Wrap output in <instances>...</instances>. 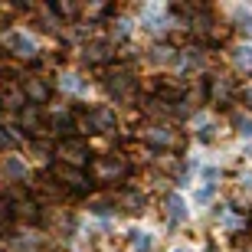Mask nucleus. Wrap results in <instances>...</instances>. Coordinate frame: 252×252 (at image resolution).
Listing matches in <instances>:
<instances>
[{
    "mask_svg": "<svg viewBox=\"0 0 252 252\" xmlns=\"http://www.w3.org/2000/svg\"><path fill=\"white\" fill-rule=\"evenodd\" d=\"M56 151H59V158H65L69 167H79V170H82L85 164H89V158H92V154H89V144H85L82 138H63Z\"/></svg>",
    "mask_w": 252,
    "mask_h": 252,
    "instance_id": "obj_1",
    "label": "nucleus"
},
{
    "mask_svg": "<svg viewBox=\"0 0 252 252\" xmlns=\"http://www.w3.org/2000/svg\"><path fill=\"white\" fill-rule=\"evenodd\" d=\"M92 167H95V177L98 180H115V177H125L128 174V164L122 158H98Z\"/></svg>",
    "mask_w": 252,
    "mask_h": 252,
    "instance_id": "obj_2",
    "label": "nucleus"
},
{
    "mask_svg": "<svg viewBox=\"0 0 252 252\" xmlns=\"http://www.w3.org/2000/svg\"><path fill=\"white\" fill-rule=\"evenodd\" d=\"M3 46H7V53H13V56H20V59H33L36 56L33 39L23 36V33H7V36H3Z\"/></svg>",
    "mask_w": 252,
    "mask_h": 252,
    "instance_id": "obj_3",
    "label": "nucleus"
},
{
    "mask_svg": "<svg viewBox=\"0 0 252 252\" xmlns=\"http://www.w3.org/2000/svg\"><path fill=\"white\" fill-rule=\"evenodd\" d=\"M56 180H59V184H69L72 190H85V184H89L82 170H79V167H69V164L56 167Z\"/></svg>",
    "mask_w": 252,
    "mask_h": 252,
    "instance_id": "obj_4",
    "label": "nucleus"
},
{
    "mask_svg": "<svg viewBox=\"0 0 252 252\" xmlns=\"http://www.w3.org/2000/svg\"><path fill=\"white\" fill-rule=\"evenodd\" d=\"M108 59H112V46H108L105 39H95V43H89V46H85V63H89V65L108 63Z\"/></svg>",
    "mask_w": 252,
    "mask_h": 252,
    "instance_id": "obj_5",
    "label": "nucleus"
},
{
    "mask_svg": "<svg viewBox=\"0 0 252 252\" xmlns=\"http://www.w3.org/2000/svg\"><path fill=\"white\" fill-rule=\"evenodd\" d=\"M89 131H115V112L112 108H95L89 115Z\"/></svg>",
    "mask_w": 252,
    "mask_h": 252,
    "instance_id": "obj_6",
    "label": "nucleus"
},
{
    "mask_svg": "<svg viewBox=\"0 0 252 252\" xmlns=\"http://www.w3.org/2000/svg\"><path fill=\"white\" fill-rule=\"evenodd\" d=\"M23 92H27V98L33 105H43L49 98V85L43 82V79H36V75H33V79H27V82H23Z\"/></svg>",
    "mask_w": 252,
    "mask_h": 252,
    "instance_id": "obj_7",
    "label": "nucleus"
},
{
    "mask_svg": "<svg viewBox=\"0 0 252 252\" xmlns=\"http://www.w3.org/2000/svg\"><path fill=\"white\" fill-rule=\"evenodd\" d=\"M144 138L151 141V144H158V148H170V144H177V134H174V131L170 128H148L144 131Z\"/></svg>",
    "mask_w": 252,
    "mask_h": 252,
    "instance_id": "obj_8",
    "label": "nucleus"
},
{
    "mask_svg": "<svg viewBox=\"0 0 252 252\" xmlns=\"http://www.w3.org/2000/svg\"><path fill=\"white\" fill-rule=\"evenodd\" d=\"M167 216H170V223H180V220L187 216V206H184V200H180L177 193L167 196Z\"/></svg>",
    "mask_w": 252,
    "mask_h": 252,
    "instance_id": "obj_9",
    "label": "nucleus"
},
{
    "mask_svg": "<svg viewBox=\"0 0 252 252\" xmlns=\"http://www.w3.org/2000/svg\"><path fill=\"white\" fill-rule=\"evenodd\" d=\"M20 125L27 131H36L39 128V112H36V105H27L23 112H20Z\"/></svg>",
    "mask_w": 252,
    "mask_h": 252,
    "instance_id": "obj_10",
    "label": "nucleus"
},
{
    "mask_svg": "<svg viewBox=\"0 0 252 252\" xmlns=\"http://www.w3.org/2000/svg\"><path fill=\"white\" fill-rule=\"evenodd\" d=\"M128 249H131V252H151V236H148V233H138V229H134V233H131Z\"/></svg>",
    "mask_w": 252,
    "mask_h": 252,
    "instance_id": "obj_11",
    "label": "nucleus"
},
{
    "mask_svg": "<svg viewBox=\"0 0 252 252\" xmlns=\"http://www.w3.org/2000/svg\"><path fill=\"white\" fill-rule=\"evenodd\" d=\"M112 92H118V95H128L131 92V75L128 72H118V75H112Z\"/></svg>",
    "mask_w": 252,
    "mask_h": 252,
    "instance_id": "obj_12",
    "label": "nucleus"
},
{
    "mask_svg": "<svg viewBox=\"0 0 252 252\" xmlns=\"http://www.w3.org/2000/svg\"><path fill=\"white\" fill-rule=\"evenodd\" d=\"M122 206L128 210V213H138L141 206H144V196H141V193H134V190H128V193L122 196Z\"/></svg>",
    "mask_w": 252,
    "mask_h": 252,
    "instance_id": "obj_13",
    "label": "nucleus"
},
{
    "mask_svg": "<svg viewBox=\"0 0 252 252\" xmlns=\"http://www.w3.org/2000/svg\"><path fill=\"white\" fill-rule=\"evenodd\" d=\"M3 170H7L10 180H23V177H27V167H23V160H17V158H10Z\"/></svg>",
    "mask_w": 252,
    "mask_h": 252,
    "instance_id": "obj_14",
    "label": "nucleus"
},
{
    "mask_svg": "<svg viewBox=\"0 0 252 252\" xmlns=\"http://www.w3.org/2000/svg\"><path fill=\"white\" fill-rule=\"evenodd\" d=\"M151 59H154V63H174L177 56H174V49H170V46H154V56H151Z\"/></svg>",
    "mask_w": 252,
    "mask_h": 252,
    "instance_id": "obj_15",
    "label": "nucleus"
},
{
    "mask_svg": "<svg viewBox=\"0 0 252 252\" xmlns=\"http://www.w3.org/2000/svg\"><path fill=\"white\" fill-rule=\"evenodd\" d=\"M53 125H56L59 131H72V115H69V112L56 115V118H53Z\"/></svg>",
    "mask_w": 252,
    "mask_h": 252,
    "instance_id": "obj_16",
    "label": "nucleus"
},
{
    "mask_svg": "<svg viewBox=\"0 0 252 252\" xmlns=\"http://www.w3.org/2000/svg\"><path fill=\"white\" fill-rule=\"evenodd\" d=\"M10 148H17V138L7 128H0V151H10Z\"/></svg>",
    "mask_w": 252,
    "mask_h": 252,
    "instance_id": "obj_17",
    "label": "nucleus"
},
{
    "mask_svg": "<svg viewBox=\"0 0 252 252\" xmlns=\"http://www.w3.org/2000/svg\"><path fill=\"white\" fill-rule=\"evenodd\" d=\"M226 95H229V82H226V79H216L213 82V98H226Z\"/></svg>",
    "mask_w": 252,
    "mask_h": 252,
    "instance_id": "obj_18",
    "label": "nucleus"
},
{
    "mask_svg": "<svg viewBox=\"0 0 252 252\" xmlns=\"http://www.w3.org/2000/svg\"><path fill=\"white\" fill-rule=\"evenodd\" d=\"M236 63L252 72V49H239V53H236Z\"/></svg>",
    "mask_w": 252,
    "mask_h": 252,
    "instance_id": "obj_19",
    "label": "nucleus"
},
{
    "mask_svg": "<svg viewBox=\"0 0 252 252\" xmlns=\"http://www.w3.org/2000/svg\"><path fill=\"white\" fill-rule=\"evenodd\" d=\"M63 85L69 89V92H79V89H82V82H79V75H63Z\"/></svg>",
    "mask_w": 252,
    "mask_h": 252,
    "instance_id": "obj_20",
    "label": "nucleus"
},
{
    "mask_svg": "<svg viewBox=\"0 0 252 252\" xmlns=\"http://www.w3.org/2000/svg\"><path fill=\"white\" fill-rule=\"evenodd\" d=\"M236 125H239L243 134H252V122H249V118H236Z\"/></svg>",
    "mask_w": 252,
    "mask_h": 252,
    "instance_id": "obj_21",
    "label": "nucleus"
},
{
    "mask_svg": "<svg viewBox=\"0 0 252 252\" xmlns=\"http://www.w3.org/2000/svg\"><path fill=\"white\" fill-rule=\"evenodd\" d=\"M56 10L63 13V17H72V13H75V7H72V3H56Z\"/></svg>",
    "mask_w": 252,
    "mask_h": 252,
    "instance_id": "obj_22",
    "label": "nucleus"
},
{
    "mask_svg": "<svg viewBox=\"0 0 252 252\" xmlns=\"http://www.w3.org/2000/svg\"><path fill=\"white\" fill-rule=\"evenodd\" d=\"M243 98H246V105L252 108V85H246V89H243Z\"/></svg>",
    "mask_w": 252,
    "mask_h": 252,
    "instance_id": "obj_23",
    "label": "nucleus"
}]
</instances>
